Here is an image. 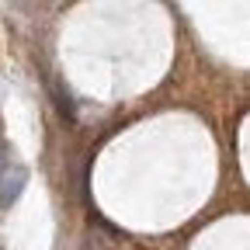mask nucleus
<instances>
[{"instance_id": "1", "label": "nucleus", "mask_w": 250, "mask_h": 250, "mask_svg": "<svg viewBox=\"0 0 250 250\" xmlns=\"http://www.w3.org/2000/svg\"><path fill=\"white\" fill-rule=\"evenodd\" d=\"M28 184V170L21 164H4L0 167V208H11L18 202V195Z\"/></svg>"}]
</instances>
